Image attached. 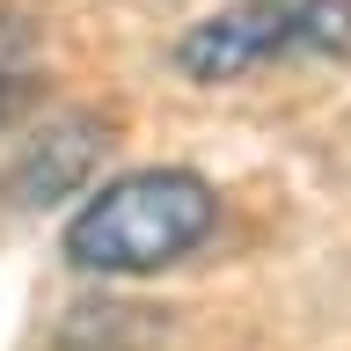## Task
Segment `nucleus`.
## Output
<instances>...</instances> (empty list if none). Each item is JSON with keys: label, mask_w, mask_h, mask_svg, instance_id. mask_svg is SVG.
Wrapping results in <instances>:
<instances>
[{"label": "nucleus", "mask_w": 351, "mask_h": 351, "mask_svg": "<svg viewBox=\"0 0 351 351\" xmlns=\"http://www.w3.org/2000/svg\"><path fill=\"white\" fill-rule=\"evenodd\" d=\"M44 103V59L22 22H0V132L29 125Z\"/></svg>", "instance_id": "4"}, {"label": "nucleus", "mask_w": 351, "mask_h": 351, "mask_svg": "<svg viewBox=\"0 0 351 351\" xmlns=\"http://www.w3.org/2000/svg\"><path fill=\"white\" fill-rule=\"evenodd\" d=\"M110 161V125L95 110H51L15 125V154L0 169V205L8 213H59L103 176Z\"/></svg>", "instance_id": "3"}, {"label": "nucleus", "mask_w": 351, "mask_h": 351, "mask_svg": "<svg viewBox=\"0 0 351 351\" xmlns=\"http://www.w3.org/2000/svg\"><path fill=\"white\" fill-rule=\"evenodd\" d=\"M227 227V191L197 161H132L103 169L59 219V256L73 278L147 285L205 256Z\"/></svg>", "instance_id": "1"}, {"label": "nucleus", "mask_w": 351, "mask_h": 351, "mask_svg": "<svg viewBox=\"0 0 351 351\" xmlns=\"http://www.w3.org/2000/svg\"><path fill=\"white\" fill-rule=\"evenodd\" d=\"M351 0H227L169 37V73L191 88H234L285 66H344Z\"/></svg>", "instance_id": "2"}]
</instances>
